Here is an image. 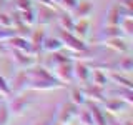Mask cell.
Segmentation results:
<instances>
[{"label": "cell", "instance_id": "5", "mask_svg": "<svg viewBox=\"0 0 133 125\" xmlns=\"http://www.w3.org/2000/svg\"><path fill=\"white\" fill-rule=\"evenodd\" d=\"M100 105H102V108L108 115H122L131 107V105H128L127 102H123V100H120V98H115V97H105Z\"/></svg>", "mask_w": 133, "mask_h": 125}, {"label": "cell", "instance_id": "13", "mask_svg": "<svg viewBox=\"0 0 133 125\" xmlns=\"http://www.w3.org/2000/svg\"><path fill=\"white\" fill-rule=\"evenodd\" d=\"M107 97H115L120 98L123 102H127L128 105H133V89H127V87H113V89H107L105 87Z\"/></svg>", "mask_w": 133, "mask_h": 125}, {"label": "cell", "instance_id": "4", "mask_svg": "<svg viewBox=\"0 0 133 125\" xmlns=\"http://www.w3.org/2000/svg\"><path fill=\"white\" fill-rule=\"evenodd\" d=\"M30 103H32L30 97H27V95H23V93L15 95V97L12 100H8V103H7V108H8V112H10V117L23 115L25 112H27V108L30 107Z\"/></svg>", "mask_w": 133, "mask_h": 125}, {"label": "cell", "instance_id": "29", "mask_svg": "<svg viewBox=\"0 0 133 125\" xmlns=\"http://www.w3.org/2000/svg\"><path fill=\"white\" fill-rule=\"evenodd\" d=\"M15 35V28L14 27H0V42H7Z\"/></svg>", "mask_w": 133, "mask_h": 125}, {"label": "cell", "instance_id": "2", "mask_svg": "<svg viewBox=\"0 0 133 125\" xmlns=\"http://www.w3.org/2000/svg\"><path fill=\"white\" fill-rule=\"evenodd\" d=\"M58 39L62 40V43H63V48L70 50L72 53H82V52H87V50H88V45H87V42L82 40V39H78V37H75L72 32L60 30V35H58Z\"/></svg>", "mask_w": 133, "mask_h": 125}, {"label": "cell", "instance_id": "10", "mask_svg": "<svg viewBox=\"0 0 133 125\" xmlns=\"http://www.w3.org/2000/svg\"><path fill=\"white\" fill-rule=\"evenodd\" d=\"M83 89V93L88 102H95V103H102V100L107 97L105 93V87H98V85H93V83H85Z\"/></svg>", "mask_w": 133, "mask_h": 125}, {"label": "cell", "instance_id": "7", "mask_svg": "<svg viewBox=\"0 0 133 125\" xmlns=\"http://www.w3.org/2000/svg\"><path fill=\"white\" fill-rule=\"evenodd\" d=\"M10 53H12V60H14V64L18 70H27L38 64V57L30 55V53L17 52V50H10Z\"/></svg>", "mask_w": 133, "mask_h": 125}, {"label": "cell", "instance_id": "31", "mask_svg": "<svg viewBox=\"0 0 133 125\" xmlns=\"http://www.w3.org/2000/svg\"><path fill=\"white\" fill-rule=\"evenodd\" d=\"M57 3H58V7L63 8L65 12H70V14H72V10L75 8V5L78 3V0H58Z\"/></svg>", "mask_w": 133, "mask_h": 125}, {"label": "cell", "instance_id": "25", "mask_svg": "<svg viewBox=\"0 0 133 125\" xmlns=\"http://www.w3.org/2000/svg\"><path fill=\"white\" fill-rule=\"evenodd\" d=\"M118 23H120V8L118 5H113L105 14V25H118Z\"/></svg>", "mask_w": 133, "mask_h": 125}, {"label": "cell", "instance_id": "28", "mask_svg": "<svg viewBox=\"0 0 133 125\" xmlns=\"http://www.w3.org/2000/svg\"><path fill=\"white\" fill-rule=\"evenodd\" d=\"M10 112L7 108V103H0V125H8L10 123Z\"/></svg>", "mask_w": 133, "mask_h": 125}, {"label": "cell", "instance_id": "21", "mask_svg": "<svg viewBox=\"0 0 133 125\" xmlns=\"http://www.w3.org/2000/svg\"><path fill=\"white\" fill-rule=\"evenodd\" d=\"M17 14H18V20H20V23H22V25H27V27H33V25L37 23L35 7L27 8V10H22V12L17 10Z\"/></svg>", "mask_w": 133, "mask_h": 125}, {"label": "cell", "instance_id": "34", "mask_svg": "<svg viewBox=\"0 0 133 125\" xmlns=\"http://www.w3.org/2000/svg\"><path fill=\"white\" fill-rule=\"evenodd\" d=\"M118 5L128 8V10H133V0H118Z\"/></svg>", "mask_w": 133, "mask_h": 125}, {"label": "cell", "instance_id": "26", "mask_svg": "<svg viewBox=\"0 0 133 125\" xmlns=\"http://www.w3.org/2000/svg\"><path fill=\"white\" fill-rule=\"evenodd\" d=\"M75 118L78 120L80 125H93V117H91L90 108H82V110H78Z\"/></svg>", "mask_w": 133, "mask_h": 125}, {"label": "cell", "instance_id": "11", "mask_svg": "<svg viewBox=\"0 0 133 125\" xmlns=\"http://www.w3.org/2000/svg\"><path fill=\"white\" fill-rule=\"evenodd\" d=\"M35 15H37V23L45 27V25L53 23V20L57 18V10L45 7V5H38V7H35Z\"/></svg>", "mask_w": 133, "mask_h": 125}, {"label": "cell", "instance_id": "12", "mask_svg": "<svg viewBox=\"0 0 133 125\" xmlns=\"http://www.w3.org/2000/svg\"><path fill=\"white\" fill-rule=\"evenodd\" d=\"M90 72H91V68H90L88 64H85V62H82V60L73 62V80L75 82H80L83 85L88 83Z\"/></svg>", "mask_w": 133, "mask_h": 125}, {"label": "cell", "instance_id": "15", "mask_svg": "<svg viewBox=\"0 0 133 125\" xmlns=\"http://www.w3.org/2000/svg\"><path fill=\"white\" fill-rule=\"evenodd\" d=\"M87 105H88L91 117H93V125H107V112L102 108L100 103L87 102Z\"/></svg>", "mask_w": 133, "mask_h": 125}, {"label": "cell", "instance_id": "8", "mask_svg": "<svg viewBox=\"0 0 133 125\" xmlns=\"http://www.w3.org/2000/svg\"><path fill=\"white\" fill-rule=\"evenodd\" d=\"M7 43H8V48L10 50H17V52H23V53H30V55L38 57L35 52H33V47H32L30 40L25 39V37L14 35L10 40H7Z\"/></svg>", "mask_w": 133, "mask_h": 125}, {"label": "cell", "instance_id": "30", "mask_svg": "<svg viewBox=\"0 0 133 125\" xmlns=\"http://www.w3.org/2000/svg\"><path fill=\"white\" fill-rule=\"evenodd\" d=\"M0 27H14V18H12L10 14L0 10Z\"/></svg>", "mask_w": 133, "mask_h": 125}, {"label": "cell", "instance_id": "17", "mask_svg": "<svg viewBox=\"0 0 133 125\" xmlns=\"http://www.w3.org/2000/svg\"><path fill=\"white\" fill-rule=\"evenodd\" d=\"M103 45L108 48H111L113 52H118V53H127L130 52V45L127 43L125 37H118V39H110V40H105Z\"/></svg>", "mask_w": 133, "mask_h": 125}, {"label": "cell", "instance_id": "37", "mask_svg": "<svg viewBox=\"0 0 133 125\" xmlns=\"http://www.w3.org/2000/svg\"><path fill=\"white\" fill-rule=\"evenodd\" d=\"M52 123H53V117H50V118H47V120H42V122L35 123V125H52Z\"/></svg>", "mask_w": 133, "mask_h": 125}, {"label": "cell", "instance_id": "16", "mask_svg": "<svg viewBox=\"0 0 133 125\" xmlns=\"http://www.w3.org/2000/svg\"><path fill=\"white\" fill-rule=\"evenodd\" d=\"M63 50V43L58 37H47L45 35L43 43H42V52L53 53V52H62Z\"/></svg>", "mask_w": 133, "mask_h": 125}, {"label": "cell", "instance_id": "32", "mask_svg": "<svg viewBox=\"0 0 133 125\" xmlns=\"http://www.w3.org/2000/svg\"><path fill=\"white\" fill-rule=\"evenodd\" d=\"M32 7H35L33 5V0H15V10H18V12L32 8Z\"/></svg>", "mask_w": 133, "mask_h": 125}, {"label": "cell", "instance_id": "36", "mask_svg": "<svg viewBox=\"0 0 133 125\" xmlns=\"http://www.w3.org/2000/svg\"><path fill=\"white\" fill-rule=\"evenodd\" d=\"M8 52H10V48H8V43H7V42H0V53L3 55V53H8Z\"/></svg>", "mask_w": 133, "mask_h": 125}, {"label": "cell", "instance_id": "27", "mask_svg": "<svg viewBox=\"0 0 133 125\" xmlns=\"http://www.w3.org/2000/svg\"><path fill=\"white\" fill-rule=\"evenodd\" d=\"M120 30L123 32V37H131L133 35V18H123L118 23Z\"/></svg>", "mask_w": 133, "mask_h": 125}, {"label": "cell", "instance_id": "23", "mask_svg": "<svg viewBox=\"0 0 133 125\" xmlns=\"http://www.w3.org/2000/svg\"><path fill=\"white\" fill-rule=\"evenodd\" d=\"M43 39H45V32L43 30H32V35H30V43L33 47V52L37 55H40L42 52V43H43Z\"/></svg>", "mask_w": 133, "mask_h": 125}, {"label": "cell", "instance_id": "14", "mask_svg": "<svg viewBox=\"0 0 133 125\" xmlns=\"http://www.w3.org/2000/svg\"><path fill=\"white\" fill-rule=\"evenodd\" d=\"M118 37H123V32L120 30L118 25H103L102 30H100V33H98V42L103 43L105 40L118 39Z\"/></svg>", "mask_w": 133, "mask_h": 125}, {"label": "cell", "instance_id": "20", "mask_svg": "<svg viewBox=\"0 0 133 125\" xmlns=\"http://www.w3.org/2000/svg\"><path fill=\"white\" fill-rule=\"evenodd\" d=\"M88 83H93V85H98V87H107L108 85V75L105 73V70L91 68Z\"/></svg>", "mask_w": 133, "mask_h": 125}, {"label": "cell", "instance_id": "40", "mask_svg": "<svg viewBox=\"0 0 133 125\" xmlns=\"http://www.w3.org/2000/svg\"><path fill=\"white\" fill-rule=\"evenodd\" d=\"M52 2H53V3H57V2H58V0H52ZM57 5H58V3H57Z\"/></svg>", "mask_w": 133, "mask_h": 125}, {"label": "cell", "instance_id": "6", "mask_svg": "<svg viewBox=\"0 0 133 125\" xmlns=\"http://www.w3.org/2000/svg\"><path fill=\"white\" fill-rule=\"evenodd\" d=\"M50 72L55 75V78H58L65 87L72 85V83L75 82L73 80V62H63V64H58L57 67H53Z\"/></svg>", "mask_w": 133, "mask_h": 125}, {"label": "cell", "instance_id": "24", "mask_svg": "<svg viewBox=\"0 0 133 125\" xmlns=\"http://www.w3.org/2000/svg\"><path fill=\"white\" fill-rule=\"evenodd\" d=\"M70 102L73 103V105L77 107H82V105H87V97L85 93H83V89H78V87H75V89H72V92H70Z\"/></svg>", "mask_w": 133, "mask_h": 125}, {"label": "cell", "instance_id": "3", "mask_svg": "<svg viewBox=\"0 0 133 125\" xmlns=\"http://www.w3.org/2000/svg\"><path fill=\"white\" fill-rule=\"evenodd\" d=\"M77 112H78V107L73 105L72 102L68 103H62L60 108H58L57 115L53 117V123H60V125H70L75 120L77 117Z\"/></svg>", "mask_w": 133, "mask_h": 125}, {"label": "cell", "instance_id": "18", "mask_svg": "<svg viewBox=\"0 0 133 125\" xmlns=\"http://www.w3.org/2000/svg\"><path fill=\"white\" fill-rule=\"evenodd\" d=\"M72 33L75 37H78V39L87 42V39L90 35V20H75Z\"/></svg>", "mask_w": 133, "mask_h": 125}, {"label": "cell", "instance_id": "19", "mask_svg": "<svg viewBox=\"0 0 133 125\" xmlns=\"http://www.w3.org/2000/svg\"><path fill=\"white\" fill-rule=\"evenodd\" d=\"M57 22H58V27L60 30H66V32H72L73 30V25H75V18L72 17L70 12H60L57 14Z\"/></svg>", "mask_w": 133, "mask_h": 125}, {"label": "cell", "instance_id": "39", "mask_svg": "<svg viewBox=\"0 0 133 125\" xmlns=\"http://www.w3.org/2000/svg\"><path fill=\"white\" fill-rule=\"evenodd\" d=\"M123 123H125V125H131V122H130V120H125Z\"/></svg>", "mask_w": 133, "mask_h": 125}, {"label": "cell", "instance_id": "33", "mask_svg": "<svg viewBox=\"0 0 133 125\" xmlns=\"http://www.w3.org/2000/svg\"><path fill=\"white\" fill-rule=\"evenodd\" d=\"M10 85H8V82L5 78L0 75V97H10Z\"/></svg>", "mask_w": 133, "mask_h": 125}, {"label": "cell", "instance_id": "35", "mask_svg": "<svg viewBox=\"0 0 133 125\" xmlns=\"http://www.w3.org/2000/svg\"><path fill=\"white\" fill-rule=\"evenodd\" d=\"M107 125H125L123 122H120V120H116V118H113V117H110L107 114Z\"/></svg>", "mask_w": 133, "mask_h": 125}, {"label": "cell", "instance_id": "1", "mask_svg": "<svg viewBox=\"0 0 133 125\" xmlns=\"http://www.w3.org/2000/svg\"><path fill=\"white\" fill-rule=\"evenodd\" d=\"M63 83L55 75H48V77H38V78H27V90H57L63 89Z\"/></svg>", "mask_w": 133, "mask_h": 125}, {"label": "cell", "instance_id": "22", "mask_svg": "<svg viewBox=\"0 0 133 125\" xmlns=\"http://www.w3.org/2000/svg\"><path fill=\"white\" fill-rule=\"evenodd\" d=\"M108 82L115 83L116 87H127V89H133V83L128 77H125L123 73H118V72H108Z\"/></svg>", "mask_w": 133, "mask_h": 125}, {"label": "cell", "instance_id": "38", "mask_svg": "<svg viewBox=\"0 0 133 125\" xmlns=\"http://www.w3.org/2000/svg\"><path fill=\"white\" fill-rule=\"evenodd\" d=\"M5 2H7V0H0V10L3 8V5H5Z\"/></svg>", "mask_w": 133, "mask_h": 125}, {"label": "cell", "instance_id": "9", "mask_svg": "<svg viewBox=\"0 0 133 125\" xmlns=\"http://www.w3.org/2000/svg\"><path fill=\"white\" fill-rule=\"evenodd\" d=\"M91 14H93V3L90 0H83L75 5V8L72 10V17L75 20H90Z\"/></svg>", "mask_w": 133, "mask_h": 125}]
</instances>
